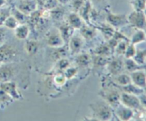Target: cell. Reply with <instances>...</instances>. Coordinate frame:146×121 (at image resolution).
Instances as JSON below:
<instances>
[{
	"label": "cell",
	"mask_w": 146,
	"mask_h": 121,
	"mask_svg": "<svg viewBox=\"0 0 146 121\" xmlns=\"http://www.w3.org/2000/svg\"><path fill=\"white\" fill-rule=\"evenodd\" d=\"M89 107L92 110L94 118L97 120H110L112 118V107L106 102H96L91 103Z\"/></svg>",
	"instance_id": "obj_1"
},
{
	"label": "cell",
	"mask_w": 146,
	"mask_h": 121,
	"mask_svg": "<svg viewBox=\"0 0 146 121\" xmlns=\"http://www.w3.org/2000/svg\"><path fill=\"white\" fill-rule=\"evenodd\" d=\"M19 51L11 44L3 43L0 45V63H8L15 61Z\"/></svg>",
	"instance_id": "obj_2"
},
{
	"label": "cell",
	"mask_w": 146,
	"mask_h": 121,
	"mask_svg": "<svg viewBox=\"0 0 146 121\" xmlns=\"http://www.w3.org/2000/svg\"><path fill=\"white\" fill-rule=\"evenodd\" d=\"M128 18V24L137 29L145 30L146 28V15L143 11H133L130 13Z\"/></svg>",
	"instance_id": "obj_3"
},
{
	"label": "cell",
	"mask_w": 146,
	"mask_h": 121,
	"mask_svg": "<svg viewBox=\"0 0 146 121\" xmlns=\"http://www.w3.org/2000/svg\"><path fill=\"white\" fill-rule=\"evenodd\" d=\"M18 68L13 63L0 64V83L10 81L15 77Z\"/></svg>",
	"instance_id": "obj_4"
},
{
	"label": "cell",
	"mask_w": 146,
	"mask_h": 121,
	"mask_svg": "<svg viewBox=\"0 0 146 121\" xmlns=\"http://www.w3.org/2000/svg\"><path fill=\"white\" fill-rule=\"evenodd\" d=\"M121 103L132 110H140L143 109L140 103L138 96L133 94L123 92L121 95Z\"/></svg>",
	"instance_id": "obj_5"
},
{
	"label": "cell",
	"mask_w": 146,
	"mask_h": 121,
	"mask_svg": "<svg viewBox=\"0 0 146 121\" xmlns=\"http://www.w3.org/2000/svg\"><path fill=\"white\" fill-rule=\"evenodd\" d=\"M106 21L109 25L113 28H121L128 24L126 14H118L108 11L106 14Z\"/></svg>",
	"instance_id": "obj_6"
},
{
	"label": "cell",
	"mask_w": 146,
	"mask_h": 121,
	"mask_svg": "<svg viewBox=\"0 0 146 121\" xmlns=\"http://www.w3.org/2000/svg\"><path fill=\"white\" fill-rule=\"evenodd\" d=\"M47 45L51 48H58L64 46L65 42L58 30L53 29L46 35Z\"/></svg>",
	"instance_id": "obj_7"
},
{
	"label": "cell",
	"mask_w": 146,
	"mask_h": 121,
	"mask_svg": "<svg viewBox=\"0 0 146 121\" xmlns=\"http://www.w3.org/2000/svg\"><path fill=\"white\" fill-rule=\"evenodd\" d=\"M0 89L8 93L14 100H20L22 98V95L19 91L17 84L11 81L1 83Z\"/></svg>",
	"instance_id": "obj_8"
},
{
	"label": "cell",
	"mask_w": 146,
	"mask_h": 121,
	"mask_svg": "<svg viewBox=\"0 0 146 121\" xmlns=\"http://www.w3.org/2000/svg\"><path fill=\"white\" fill-rule=\"evenodd\" d=\"M121 95L119 91L116 89H111L105 91L103 93V97L112 108H115L121 104Z\"/></svg>",
	"instance_id": "obj_9"
},
{
	"label": "cell",
	"mask_w": 146,
	"mask_h": 121,
	"mask_svg": "<svg viewBox=\"0 0 146 121\" xmlns=\"http://www.w3.org/2000/svg\"><path fill=\"white\" fill-rule=\"evenodd\" d=\"M115 109V114L121 120L128 121L133 118V110L125 106L123 104H119Z\"/></svg>",
	"instance_id": "obj_10"
},
{
	"label": "cell",
	"mask_w": 146,
	"mask_h": 121,
	"mask_svg": "<svg viewBox=\"0 0 146 121\" xmlns=\"http://www.w3.org/2000/svg\"><path fill=\"white\" fill-rule=\"evenodd\" d=\"M124 68V61L120 58H114L110 61L108 63V70L111 75H117L122 73Z\"/></svg>",
	"instance_id": "obj_11"
},
{
	"label": "cell",
	"mask_w": 146,
	"mask_h": 121,
	"mask_svg": "<svg viewBox=\"0 0 146 121\" xmlns=\"http://www.w3.org/2000/svg\"><path fill=\"white\" fill-rule=\"evenodd\" d=\"M132 83L139 88H144L146 87V73L144 70H138L131 73Z\"/></svg>",
	"instance_id": "obj_12"
},
{
	"label": "cell",
	"mask_w": 146,
	"mask_h": 121,
	"mask_svg": "<svg viewBox=\"0 0 146 121\" xmlns=\"http://www.w3.org/2000/svg\"><path fill=\"white\" fill-rule=\"evenodd\" d=\"M17 7L26 15H29L36 9L37 4L36 0H20Z\"/></svg>",
	"instance_id": "obj_13"
},
{
	"label": "cell",
	"mask_w": 146,
	"mask_h": 121,
	"mask_svg": "<svg viewBox=\"0 0 146 121\" xmlns=\"http://www.w3.org/2000/svg\"><path fill=\"white\" fill-rule=\"evenodd\" d=\"M68 49L72 54H78L84 46L83 38L77 36H72L68 41Z\"/></svg>",
	"instance_id": "obj_14"
},
{
	"label": "cell",
	"mask_w": 146,
	"mask_h": 121,
	"mask_svg": "<svg viewBox=\"0 0 146 121\" xmlns=\"http://www.w3.org/2000/svg\"><path fill=\"white\" fill-rule=\"evenodd\" d=\"M67 54V51L65 48L64 46L58 48H51L48 53V56L50 59L52 60L54 62H56L58 60L62 58H65Z\"/></svg>",
	"instance_id": "obj_15"
},
{
	"label": "cell",
	"mask_w": 146,
	"mask_h": 121,
	"mask_svg": "<svg viewBox=\"0 0 146 121\" xmlns=\"http://www.w3.org/2000/svg\"><path fill=\"white\" fill-rule=\"evenodd\" d=\"M68 24L74 29H79L83 26L81 17L77 12H72L68 17Z\"/></svg>",
	"instance_id": "obj_16"
},
{
	"label": "cell",
	"mask_w": 146,
	"mask_h": 121,
	"mask_svg": "<svg viewBox=\"0 0 146 121\" xmlns=\"http://www.w3.org/2000/svg\"><path fill=\"white\" fill-rule=\"evenodd\" d=\"M74 28H73L68 23L63 24L58 26V30L59 31L64 42H67L70 40L71 37L73 35V31Z\"/></svg>",
	"instance_id": "obj_17"
},
{
	"label": "cell",
	"mask_w": 146,
	"mask_h": 121,
	"mask_svg": "<svg viewBox=\"0 0 146 121\" xmlns=\"http://www.w3.org/2000/svg\"><path fill=\"white\" fill-rule=\"evenodd\" d=\"M125 68L130 73L138 71V70H145L146 71V65H140L137 63L133 58H125L124 61Z\"/></svg>",
	"instance_id": "obj_18"
},
{
	"label": "cell",
	"mask_w": 146,
	"mask_h": 121,
	"mask_svg": "<svg viewBox=\"0 0 146 121\" xmlns=\"http://www.w3.org/2000/svg\"><path fill=\"white\" fill-rule=\"evenodd\" d=\"M29 34V27L25 24L19 25L14 29V35L19 40H25Z\"/></svg>",
	"instance_id": "obj_19"
},
{
	"label": "cell",
	"mask_w": 146,
	"mask_h": 121,
	"mask_svg": "<svg viewBox=\"0 0 146 121\" xmlns=\"http://www.w3.org/2000/svg\"><path fill=\"white\" fill-rule=\"evenodd\" d=\"M92 10V7H91V2L88 0L86 1L85 4L83 6L82 8L80 9L79 15L81 16V18L85 20L87 24H90V19H91V12Z\"/></svg>",
	"instance_id": "obj_20"
},
{
	"label": "cell",
	"mask_w": 146,
	"mask_h": 121,
	"mask_svg": "<svg viewBox=\"0 0 146 121\" xmlns=\"http://www.w3.org/2000/svg\"><path fill=\"white\" fill-rule=\"evenodd\" d=\"M40 44L36 40H29L24 44V50L29 56H33L38 52Z\"/></svg>",
	"instance_id": "obj_21"
},
{
	"label": "cell",
	"mask_w": 146,
	"mask_h": 121,
	"mask_svg": "<svg viewBox=\"0 0 146 121\" xmlns=\"http://www.w3.org/2000/svg\"><path fill=\"white\" fill-rule=\"evenodd\" d=\"M80 29V33L83 38L86 40H91L96 36V30L93 27L83 25Z\"/></svg>",
	"instance_id": "obj_22"
},
{
	"label": "cell",
	"mask_w": 146,
	"mask_h": 121,
	"mask_svg": "<svg viewBox=\"0 0 146 121\" xmlns=\"http://www.w3.org/2000/svg\"><path fill=\"white\" fill-rule=\"evenodd\" d=\"M75 62L78 67H87L92 62V57L88 54H79L76 58Z\"/></svg>",
	"instance_id": "obj_23"
},
{
	"label": "cell",
	"mask_w": 146,
	"mask_h": 121,
	"mask_svg": "<svg viewBox=\"0 0 146 121\" xmlns=\"http://www.w3.org/2000/svg\"><path fill=\"white\" fill-rule=\"evenodd\" d=\"M146 41V34L145 30L138 29L133 34L130 39L131 44L136 45V44H141Z\"/></svg>",
	"instance_id": "obj_24"
},
{
	"label": "cell",
	"mask_w": 146,
	"mask_h": 121,
	"mask_svg": "<svg viewBox=\"0 0 146 121\" xmlns=\"http://www.w3.org/2000/svg\"><path fill=\"white\" fill-rule=\"evenodd\" d=\"M121 88L123 90V91L127 93L133 94V95H139L142 93L144 92V89L139 88V87L136 86L134 85L133 83L128 84L127 85H124V86H121Z\"/></svg>",
	"instance_id": "obj_25"
},
{
	"label": "cell",
	"mask_w": 146,
	"mask_h": 121,
	"mask_svg": "<svg viewBox=\"0 0 146 121\" xmlns=\"http://www.w3.org/2000/svg\"><path fill=\"white\" fill-rule=\"evenodd\" d=\"M11 14L18 21L19 24H24L28 21V17L24 13L20 11L17 7L11 9Z\"/></svg>",
	"instance_id": "obj_26"
},
{
	"label": "cell",
	"mask_w": 146,
	"mask_h": 121,
	"mask_svg": "<svg viewBox=\"0 0 146 121\" xmlns=\"http://www.w3.org/2000/svg\"><path fill=\"white\" fill-rule=\"evenodd\" d=\"M115 83L118 84L120 86L127 85L132 83L131 75L125 73H120L118 74V75H115Z\"/></svg>",
	"instance_id": "obj_27"
},
{
	"label": "cell",
	"mask_w": 146,
	"mask_h": 121,
	"mask_svg": "<svg viewBox=\"0 0 146 121\" xmlns=\"http://www.w3.org/2000/svg\"><path fill=\"white\" fill-rule=\"evenodd\" d=\"M112 50L111 49L108 44H101L94 49V54L95 55L104 56H108L110 55Z\"/></svg>",
	"instance_id": "obj_28"
},
{
	"label": "cell",
	"mask_w": 146,
	"mask_h": 121,
	"mask_svg": "<svg viewBox=\"0 0 146 121\" xmlns=\"http://www.w3.org/2000/svg\"><path fill=\"white\" fill-rule=\"evenodd\" d=\"M98 29L101 31V34L104 36V38L106 40H108V41L110 38H112L114 32H115V30H114L113 27L111 26L109 24H108V25H104L101 27H98Z\"/></svg>",
	"instance_id": "obj_29"
},
{
	"label": "cell",
	"mask_w": 146,
	"mask_h": 121,
	"mask_svg": "<svg viewBox=\"0 0 146 121\" xmlns=\"http://www.w3.org/2000/svg\"><path fill=\"white\" fill-rule=\"evenodd\" d=\"M49 14L50 17L53 19L56 20V21H60L64 17V14H65V11H64V9L62 7H60L57 6L56 7H55L53 9L49 10Z\"/></svg>",
	"instance_id": "obj_30"
},
{
	"label": "cell",
	"mask_w": 146,
	"mask_h": 121,
	"mask_svg": "<svg viewBox=\"0 0 146 121\" xmlns=\"http://www.w3.org/2000/svg\"><path fill=\"white\" fill-rule=\"evenodd\" d=\"M109 61L107 56H99V55H95L92 58V63L94 64V67L96 68H100L104 65H106L108 63Z\"/></svg>",
	"instance_id": "obj_31"
},
{
	"label": "cell",
	"mask_w": 146,
	"mask_h": 121,
	"mask_svg": "<svg viewBox=\"0 0 146 121\" xmlns=\"http://www.w3.org/2000/svg\"><path fill=\"white\" fill-rule=\"evenodd\" d=\"M13 101L14 99L8 93L0 89V106L4 108L11 103Z\"/></svg>",
	"instance_id": "obj_32"
},
{
	"label": "cell",
	"mask_w": 146,
	"mask_h": 121,
	"mask_svg": "<svg viewBox=\"0 0 146 121\" xmlns=\"http://www.w3.org/2000/svg\"><path fill=\"white\" fill-rule=\"evenodd\" d=\"M133 58L137 63L140 65H145L146 48L142 50H137L136 54Z\"/></svg>",
	"instance_id": "obj_33"
},
{
	"label": "cell",
	"mask_w": 146,
	"mask_h": 121,
	"mask_svg": "<svg viewBox=\"0 0 146 121\" xmlns=\"http://www.w3.org/2000/svg\"><path fill=\"white\" fill-rule=\"evenodd\" d=\"M41 18H42V11L36 9L35 11H34L29 14V21L31 24L36 25V24H38V22H40Z\"/></svg>",
	"instance_id": "obj_34"
},
{
	"label": "cell",
	"mask_w": 146,
	"mask_h": 121,
	"mask_svg": "<svg viewBox=\"0 0 146 121\" xmlns=\"http://www.w3.org/2000/svg\"><path fill=\"white\" fill-rule=\"evenodd\" d=\"M19 24V23L18 22V21L11 14L6 19L3 25L5 26L7 28H10V29H15L18 26Z\"/></svg>",
	"instance_id": "obj_35"
},
{
	"label": "cell",
	"mask_w": 146,
	"mask_h": 121,
	"mask_svg": "<svg viewBox=\"0 0 146 121\" xmlns=\"http://www.w3.org/2000/svg\"><path fill=\"white\" fill-rule=\"evenodd\" d=\"M133 8L135 11H145L146 9V1L145 0H132L131 1Z\"/></svg>",
	"instance_id": "obj_36"
},
{
	"label": "cell",
	"mask_w": 146,
	"mask_h": 121,
	"mask_svg": "<svg viewBox=\"0 0 146 121\" xmlns=\"http://www.w3.org/2000/svg\"><path fill=\"white\" fill-rule=\"evenodd\" d=\"M129 43L130 42H128V41H119L114 51H115V53H116L119 56L124 55V54H125V51H126L127 46H128Z\"/></svg>",
	"instance_id": "obj_37"
},
{
	"label": "cell",
	"mask_w": 146,
	"mask_h": 121,
	"mask_svg": "<svg viewBox=\"0 0 146 121\" xmlns=\"http://www.w3.org/2000/svg\"><path fill=\"white\" fill-rule=\"evenodd\" d=\"M136 48H135V45L129 43L127 46L126 51L125 52V58H133L135 56V54H136Z\"/></svg>",
	"instance_id": "obj_38"
},
{
	"label": "cell",
	"mask_w": 146,
	"mask_h": 121,
	"mask_svg": "<svg viewBox=\"0 0 146 121\" xmlns=\"http://www.w3.org/2000/svg\"><path fill=\"white\" fill-rule=\"evenodd\" d=\"M78 73V68L77 67H68L64 71V75L67 80H70L75 77Z\"/></svg>",
	"instance_id": "obj_39"
},
{
	"label": "cell",
	"mask_w": 146,
	"mask_h": 121,
	"mask_svg": "<svg viewBox=\"0 0 146 121\" xmlns=\"http://www.w3.org/2000/svg\"><path fill=\"white\" fill-rule=\"evenodd\" d=\"M11 15L10 8H0V26H2L6 19Z\"/></svg>",
	"instance_id": "obj_40"
},
{
	"label": "cell",
	"mask_w": 146,
	"mask_h": 121,
	"mask_svg": "<svg viewBox=\"0 0 146 121\" xmlns=\"http://www.w3.org/2000/svg\"><path fill=\"white\" fill-rule=\"evenodd\" d=\"M70 66V62L67 58H62L57 61V67L60 71H65Z\"/></svg>",
	"instance_id": "obj_41"
},
{
	"label": "cell",
	"mask_w": 146,
	"mask_h": 121,
	"mask_svg": "<svg viewBox=\"0 0 146 121\" xmlns=\"http://www.w3.org/2000/svg\"><path fill=\"white\" fill-rule=\"evenodd\" d=\"M86 0H73L72 1V9L74 12H77L80 11L83 6L84 5Z\"/></svg>",
	"instance_id": "obj_42"
},
{
	"label": "cell",
	"mask_w": 146,
	"mask_h": 121,
	"mask_svg": "<svg viewBox=\"0 0 146 121\" xmlns=\"http://www.w3.org/2000/svg\"><path fill=\"white\" fill-rule=\"evenodd\" d=\"M58 0H46L44 4V8L46 10H51L58 6Z\"/></svg>",
	"instance_id": "obj_43"
},
{
	"label": "cell",
	"mask_w": 146,
	"mask_h": 121,
	"mask_svg": "<svg viewBox=\"0 0 146 121\" xmlns=\"http://www.w3.org/2000/svg\"><path fill=\"white\" fill-rule=\"evenodd\" d=\"M66 78L65 77L64 73H58L54 77L55 83L58 85H63L66 81Z\"/></svg>",
	"instance_id": "obj_44"
},
{
	"label": "cell",
	"mask_w": 146,
	"mask_h": 121,
	"mask_svg": "<svg viewBox=\"0 0 146 121\" xmlns=\"http://www.w3.org/2000/svg\"><path fill=\"white\" fill-rule=\"evenodd\" d=\"M113 37V38H115L116 40H118V41H128V42H130L129 38H127V37L125 36L123 34H122V33L120 32V31H115V32H114Z\"/></svg>",
	"instance_id": "obj_45"
},
{
	"label": "cell",
	"mask_w": 146,
	"mask_h": 121,
	"mask_svg": "<svg viewBox=\"0 0 146 121\" xmlns=\"http://www.w3.org/2000/svg\"><path fill=\"white\" fill-rule=\"evenodd\" d=\"M138 98H139L140 103H141V106L143 109H146V93L144 91L139 95H138Z\"/></svg>",
	"instance_id": "obj_46"
},
{
	"label": "cell",
	"mask_w": 146,
	"mask_h": 121,
	"mask_svg": "<svg viewBox=\"0 0 146 121\" xmlns=\"http://www.w3.org/2000/svg\"><path fill=\"white\" fill-rule=\"evenodd\" d=\"M7 36V31L4 27L0 26V45L3 44Z\"/></svg>",
	"instance_id": "obj_47"
},
{
	"label": "cell",
	"mask_w": 146,
	"mask_h": 121,
	"mask_svg": "<svg viewBox=\"0 0 146 121\" xmlns=\"http://www.w3.org/2000/svg\"><path fill=\"white\" fill-rule=\"evenodd\" d=\"M46 1V0H36L37 6H39V7H44Z\"/></svg>",
	"instance_id": "obj_48"
},
{
	"label": "cell",
	"mask_w": 146,
	"mask_h": 121,
	"mask_svg": "<svg viewBox=\"0 0 146 121\" xmlns=\"http://www.w3.org/2000/svg\"><path fill=\"white\" fill-rule=\"evenodd\" d=\"M106 0H90V1L94 4H101V3H104Z\"/></svg>",
	"instance_id": "obj_49"
},
{
	"label": "cell",
	"mask_w": 146,
	"mask_h": 121,
	"mask_svg": "<svg viewBox=\"0 0 146 121\" xmlns=\"http://www.w3.org/2000/svg\"><path fill=\"white\" fill-rule=\"evenodd\" d=\"M71 0H58V3L61 4H66L67 3H68Z\"/></svg>",
	"instance_id": "obj_50"
},
{
	"label": "cell",
	"mask_w": 146,
	"mask_h": 121,
	"mask_svg": "<svg viewBox=\"0 0 146 121\" xmlns=\"http://www.w3.org/2000/svg\"><path fill=\"white\" fill-rule=\"evenodd\" d=\"M6 4V1L5 0H0V8L4 7V4Z\"/></svg>",
	"instance_id": "obj_51"
},
{
	"label": "cell",
	"mask_w": 146,
	"mask_h": 121,
	"mask_svg": "<svg viewBox=\"0 0 146 121\" xmlns=\"http://www.w3.org/2000/svg\"><path fill=\"white\" fill-rule=\"evenodd\" d=\"M6 3H8V4H12L14 1V0H5Z\"/></svg>",
	"instance_id": "obj_52"
},
{
	"label": "cell",
	"mask_w": 146,
	"mask_h": 121,
	"mask_svg": "<svg viewBox=\"0 0 146 121\" xmlns=\"http://www.w3.org/2000/svg\"><path fill=\"white\" fill-rule=\"evenodd\" d=\"M145 120H146V112H145Z\"/></svg>",
	"instance_id": "obj_53"
},
{
	"label": "cell",
	"mask_w": 146,
	"mask_h": 121,
	"mask_svg": "<svg viewBox=\"0 0 146 121\" xmlns=\"http://www.w3.org/2000/svg\"><path fill=\"white\" fill-rule=\"evenodd\" d=\"M145 34H146V28L145 29Z\"/></svg>",
	"instance_id": "obj_54"
},
{
	"label": "cell",
	"mask_w": 146,
	"mask_h": 121,
	"mask_svg": "<svg viewBox=\"0 0 146 121\" xmlns=\"http://www.w3.org/2000/svg\"><path fill=\"white\" fill-rule=\"evenodd\" d=\"M0 64H1V63H0Z\"/></svg>",
	"instance_id": "obj_55"
},
{
	"label": "cell",
	"mask_w": 146,
	"mask_h": 121,
	"mask_svg": "<svg viewBox=\"0 0 146 121\" xmlns=\"http://www.w3.org/2000/svg\"><path fill=\"white\" fill-rule=\"evenodd\" d=\"M145 1H146V0H145Z\"/></svg>",
	"instance_id": "obj_56"
}]
</instances>
